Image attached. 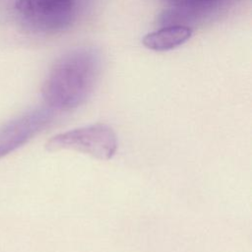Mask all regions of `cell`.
Segmentation results:
<instances>
[{"label":"cell","instance_id":"cell-1","mask_svg":"<svg viewBox=\"0 0 252 252\" xmlns=\"http://www.w3.org/2000/svg\"><path fill=\"white\" fill-rule=\"evenodd\" d=\"M100 68V54L92 47L75 48L58 58L42 86L48 107L71 110L84 103L94 89Z\"/></svg>","mask_w":252,"mask_h":252},{"label":"cell","instance_id":"cell-2","mask_svg":"<svg viewBox=\"0 0 252 252\" xmlns=\"http://www.w3.org/2000/svg\"><path fill=\"white\" fill-rule=\"evenodd\" d=\"M46 149L74 150L101 160H108L116 153L117 138L109 126L98 123L55 135L47 142Z\"/></svg>","mask_w":252,"mask_h":252},{"label":"cell","instance_id":"cell-3","mask_svg":"<svg viewBox=\"0 0 252 252\" xmlns=\"http://www.w3.org/2000/svg\"><path fill=\"white\" fill-rule=\"evenodd\" d=\"M16 10L31 28L40 32H59L73 22L76 0H17Z\"/></svg>","mask_w":252,"mask_h":252},{"label":"cell","instance_id":"cell-4","mask_svg":"<svg viewBox=\"0 0 252 252\" xmlns=\"http://www.w3.org/2000/svg\"><path fill=\"white\" fill-rule=\"evenodd\" d=\"M51 108L29 111L0 128V158L17 150L40 132L53 118Z\"/></svg>","mask_w":252,"mask_h":252},{"label":"cell","instance_id":"cell-5","mask_svg":"<svg viewBox=\"0 0 252 252\" xmlns=\"http://www.w3.org/2000/svg\"><path fill=\"white\" fill-rule=\"evenodd\" d=\"M192 29L182 25H172L147 33L142 42L144 46L155 51H167L182 45L192 36Z\"/></svg>","mask_w":252,"mask_h":252},{"label":"cell","instance_id":"cell-6","mask_svg":"<svg viewBox=\"0 0 252 252\" xmlns=\"http://www.w3.org/2000/svg\"><path fill=\"white\" fill-rule=\"evenodd\" d=\"M185 1L191 4H209V3H213L220 0H185Z\"/></svg>","mask_w":252,"mask_h":252}]
</instances>
